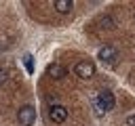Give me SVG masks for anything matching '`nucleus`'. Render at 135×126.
Returning <instances> with one entry per match:
<instances>
[{"label":"nucleus","mask_w":135,"mask_h":126,"mask_svg":"<svg viewBox=\"0 0 135 126\" xmlns=\"http://www.w3.org/2000/svg\"><path fill=\"white\" fill-rule=\"evenodd\" d=\"M74 71H76V76H78V78L89 80V78H93V76H95V65H93L91 61H78V63H76V67H74Z\"/></svg>","instance_id":"1"},{"label":"nucleus","mask_w":135,"mask_h":126,"mask_svg":"<svg viewBox=\"0 0 135 126\" xmlns=\"http://www.w3.org/2000/svg\"><path fill=\"white\" fill-rule=\"evenodd\" d=\"M46 74H49L53 80H59V78H63V76H65V67H63L61 63H53V65H49Z\"/></svg>","instance_id":"6"},{"label":"nucleus","mask_w":135,"mask_h":126,"mask_svg":"<svg viewBox=\"0 0 135 126\" xmlns=\"http://www.w3.org/2000/svg\"><path fill=\"white\" fill-rule=\"evenodd\" d=\"M116 57H118V50H116L114 46H103V48L99 50V59L105 61V63H114Z\"/></svg>","instance_id":"5"},{"label":"nucleus","mask_w":135,"mask_h":126,"mask_svg":"<svg viewBox=\"0 0 135 126\" xmlns=\"http://www.w3.org/2000/svg\"><path fill=\"white\" fill-rule=\"evenodd\" d=\"M97 105H99V109L110 111V109L114 107V94H112L110 90H101L99 97H97Z\"/></svg>","instance_id":"3"},{"label":"nucleus","mask_w":135,"mask_h":126,"mask_svg":"<svg viewBox=\"0 0 135 126\" xmlns=\"http://www.w3.org/2000/svg\"><path fill=\"white\" fill-rule=\"evenodd\" d=\"M55 8H57V13H70L74 8V2L72 0H57L55 2Z\"/></svg>","instance_id":"7"},{"label":"nucleus","mask_w":135,"mask_h":126,"mask_svg":"<svg viewBox=\"0 0 135 126\" xmlns=\"http://www.w3.org/2000/svg\"><path fill=\"white\" fill-rule=\"evenodd\" d=\"M127 124H129V126H135V113H133V116H129V118H127Z\"/></svg>","instance_id":"11"},{"label":"nucleus","mask_w":135,"mask_h":126,"mask_svg":"<svg viewBox=\"0 0 135 126\" xmlns=\"http://www.w3.org/2000/svg\"><path fill=\"white\" fill-rule=\"evenodd\" d=\"M17 118H19V122H21L23 126H32V124H34V120H36V109H34V107H30V105H25V107H21V109H19Z\"/></svg>","instance_id":"2"},{"label":"nucleus","mask_w":135,"mask_h":126,"mask_svg":"<svg viewBox=\"0 0 135 126\" xmlns=\"http://www.w3.org/2000/svg\"><path fill=\"white\" fill-rule=\"evenodd\" d=\"M4 80H6V71H4V69H0V86L4 84Z\"/></svg>","instance_id":"10"},{"label":"nucleus","mask_w":135,"mask_h":126,"mask_svg":"<svg viewBox=\"0 0 135 126\" xmlns=\"http://www.w3.org/2000/svg\"><path fill=\"white\" fill-rule=\"evenodd\" d=\"M49 118H51L55 124H61V122H65V118H68V109H65L63 105H53V107L49 109Z\"/></svg>","instance_id":"4"},{"label":"nucleus","mask_w":135,"mask_h":126,"mask_svg":"<svg viewBox=\"0 0 135 126\" xmlns=\"http://www.w3.org/2000/svg\"><path fill=\"white\" fill-rule=\"evenodd\" d=\"M99 23H101V27H105V29H110V27H114V21H112L110 17H103V19H101Z\"/></svg>","instance_id":"8"},{"label":"nucleus","mask_w":135,"mask_h":126,"mask_svg":"<svg viewBox=\"0 0 135 126\" xmlns=\"http://www.w3.org/2000/svg\"><path fill=\"white\" fill-rule=\"evenodd\" d=\"M23 61H25V67H27V71L32 74V71H34V65H32V57H30V55H25V57H23Z\"/></svg>","instance_id":"9"}]
</instances>
